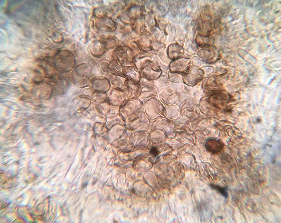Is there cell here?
<instances>
[{
	"instance_id": "cell-1",
	"label": "cell",
	"mask_w": 281,
	"mask_h": 223,
	"mask_svg": "<svg viewBox=\"0 0 281 223\" xmlns=\"http://www.w3.org/2000/svg\"><path fill=\"white\" fill-rule=\"evenodd\" d=\"M224 144L222 141L214 138L207 139L205 143L206 150L213 154L220 153L224 148Z\"/></svg>"
},
{
	"instance_id": "cell-2",
	"label": "cell",
	"mask_w": 281,
	"mask_h": 223,
	"mask_svg": "<svg viewBox=\"0 0 281 223\" xmlns=\"http://www.w3.org/2000/svg\"><path fill=\"white\" fill-rule=\"evenodd\" d=\"M210 187L213 190L218 191L221 194L224 196V198H227L228 197V194L226 188L221 187L219 185L212 184L210 185Z\"/></svg>"
},
{
	"instance_id": "cell-3",
	"label": "cell",
	"mask_w": 281,
	"mask_h": 223,
	"mask_svg": "<svg viewBox=\"0 0 281 223\" xmlns=\"http://www.w3.org/2000/svg\"><path fill=\"white\" fill-rule=\"evenodd\" d=\"M151 153L154 157H156L159 154V151L156 147L153 146L151 149Z\"/></svg>"
}]
</instances>
